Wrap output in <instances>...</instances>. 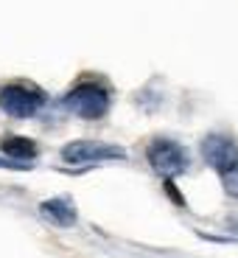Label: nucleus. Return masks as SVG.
<instances>
[{
    "mask_svg": "<svg viewBox=\"0 0 238 258\" xmlns=\"http://www.w3.org/2000/svg\"><path fill=\"white\" fill-rule=\"evenodd\" d=\"M64 107L73 115L84 118V121H96V118H104L107 110H110V93L104 90L101 84H93V82L78 84L64 96Z\"/></svg>",
    "mask_w": 238,
    "mask_h": 258,
    "instance_id": "nucleus-1",
    "label": "nucleus"
},
{
    "mask_svg": "<svg viewBox=\"0 0 238 258\" xmlns=\"http://www.w3.org/2000/svg\"><path fill=\"white\" fill-rule=\"evenodd\" d=\"M42 216L51 219L53 225H59V227L76 225V208H73L70 200H64V197H53V200L42 202Z\"/></svg>",
    "mask_w": 238,
    "mask_h": 258,
    "instance_id": "nucleus-6",
    "label": "nucleus"
},
{
    "mask_svg": "<svg viewBox=\"0 0 238 258\" xmlns=\"http://www.w3.org/2000/svg\"><path fill=\"white\" fill-rule=\"evenodd\" d=\"M0 166H3V168H23V171H26V168H31L28 163H9V160H0Z\"/></svg>",
    "mask_w": 238,
    "mask_h": 258,
    "instance_id": "nucleus-9",
    "label": "nucleus"
},
{
    "mask_svg": "<svg viewBox=\"0 0 238 258\" xmlns=\"http://www.w3.org/2000/svg\"><path fill=\"white\" fill-rule=\"evenodd\" d=\"M148 163H151V168L160 171V174L177 177L188 168V155L177 141L160 138V141H154L151 146H148Z\"/></svg>",
    "mask_w": 238,
    "mask_h": 258,
    "instance_id": "nucleus-2",
    "label": "nucleus"
},
{
    "mask_svg": "<svg viewBox=\"0 0 238 258\" xmlns=\"http://www.w3.org/2000/svg\"><path fill=\"white\" fill-rule=\"evenodd\" d=\"M221 185H224V191L230 197H238V160L221 171Z\"/></svg>",
    "mask_w": 238,
    "mask_h": 258,
    "instance_id": "nucleus-8",
    "label": "nucleus"
},
{
    "mask_svg": "<svg viewBox=\"0 0 238 258\" xmlns=\"http://www.w3.org/2000/svg\"><path fill=\"white\" fill-rule=\"evenodd\" d=\"M64 163H93V160H126V149L104 146L93 141H73L62 149Z\"/></svg>",
    "mask_w": 238,
    "mask_h": 258,
    "instance_id": "nucleus-4",
    "label": "nucleus"
},
{
    "mask_svg": "<svg viewBox=\"0 0 238 258\" xmlns=\"http://www.w3.org/2000/svg\"><path fill=\"white\" fill-rule=\"evenodd\" d=\"M42 101H45L42 93L34 90V87H26V84H9L0 93V107L12 118H31L42 107Z\"/></svg>",
    "mask_w": 238,
    "mask_h": 258,
    "instance_id": "nucleus-3",
    "label": "nucleus"
},
{
    "mask_svg": "<svg viewBox=\"0 0 238 258\" xmlns=\"http://www.w3.org/2000/svg\"><path fill=\"white\" fill-rule=\"evenodd\" d=\"M0 146H3V152L9 157H17V160H31V157H37V143L28 141V138H6Z\"/></svg>",
    "mask_w": 238,
    "mask_h": 258,
    "instance_id": "nucleus-7",
    "label": "nucleus"
},
{
    "mask_svg": "<svg viewBox=\"0 0 238 258\" xmlns=\"http://www.w3.org/2000/svg\"><path fill=\"white\" fill-rule=\"evenodd\" d=\"M202 157H205L207 166L224 171L227 166H232L238 160V146L224 135H207L202 141Z\"/></svg>",
    "mask_w": 238,
    "mask_h": 258,
    "instance_id": "nucleus-5",
    "label": "nucleus"
}]
</instances>
